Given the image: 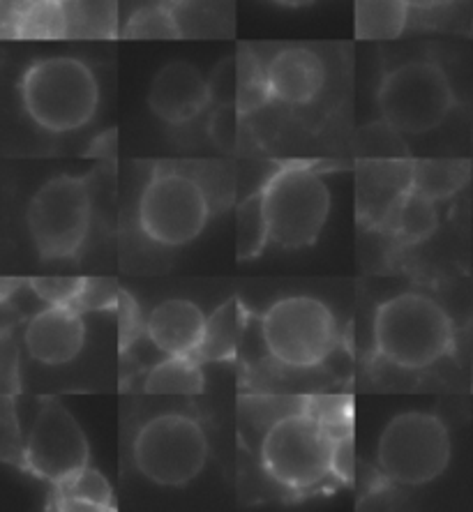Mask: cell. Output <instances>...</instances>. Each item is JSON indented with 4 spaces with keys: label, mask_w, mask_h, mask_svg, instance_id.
<instances>
[{
    "label": "cell",
    "mask_w": 473,
    "mask_h": 512,
    "mask_svg": "<svg viewBox=\"0 0 473 512\" xmlns=\"http://www.w3.org/2000/svg\"><path fill=\"white\" fill-rule=\"evenodd\" d=\"M7 28L17 40H63L70 37V14L58 0H17Z\"/></svg>",
    "instance_id": "obj_17"
},
{
    "label": "cell",
    "mask_w": 473,
    "mask_h": 512,
    "mask_svg": "<svg viewBox=\"0 0 473 512\" xmlns=\"http://www.w3.org/2000/svg\"><path fill=\"white\" fill-rule=\"evenodd\" d=\"M210 95L220 104H236L240 90V58H224L210 74Z\"/></svg>",
    "instance_id": "obj_27"
},
{
    "label": "cell",
    "mask_w": 473,
    "mask_h": 512,
    "mask_svg": "<svg viewBox=\"0 0 473 512\" xmlns=\"http://www.w3.org/2000/svg\"><path fill=\"white\" fill-rule=\"evenodd\" d=\"M455 330L448 312L425 293H400L374 314L379 356L402 370H425L453 351Z\"/></svg>",
    "instance_id": "obj_2"
},
{
    "label": "cell",
    "mask_w": 473,
    "mask_h": 512,
    "mask_svg": "<svg viewBox=\"0 0 473 512\" xmlns=\"http://www.w3.org/2000/svg\"><path fill=\"white\" fill-rule=\"evenodd\" d=\"M238 116H240V109L236 107V104H220L213 114V118H210V125H208L210 139H213L220 148L236 146Z\"/></svg>",
    "instance_id": "obj_28"
},
{
    "label": "cell",
    "mask_w": 473,
    "mask_h": 512,
    "mask_svg": "<svg viewBox=\"0 0 473 512\" xmlns=\"http://www.w3.org/2000/svg\"><path fill=\"white\" fill-rule=\"evenodd\" d=\"M349 446L317 413L300 411L275 420L261 441V464L277 485L307 492L340 469V453Z\"/></svg>",
    "instance_id": "obj_1"
},
{
    "label": "cell",
    "mask_w": 473,
    "mask_h": 512,
    "mask_svg": "<svg viewBox=\"0 0 473 512\" xmlns=\"http://www.w3.org/2000/svg\"><path fill=\"white\" fill-rule=\"evenodd\" d=\"M409 10V0H356V37L372 42L395 40L409 24Z\"/></svg>",
    "instance_id": "obj_19"
},
{
    "label": "cell",
    "mask_w": 473,
    "mask_h": 512,
    "mask_svg": "<svg viewBox=\"0 0 473 512\" xmlns=\"http://www.w3.org/2000/svg\"><path fill=\"white\" fill-rule=\"evenodd\" d=\"M261 340L268 356L277 363L307 370L333 353L337 323L324 300L312 296H289L277 300L261 316Z\"/></svg>",
    "instance_id": "obj_7"
},
{
    "label": "cell",
    "mask_w": 473,
    "mask_h": 512,
    "mask_svg": "<svg viewBox=\"0 0 473 512\" xmlns=\"http://www.w3.org/2000/svg\"><path fill=\"white\" fill-rule=\"evenodd\" d=\"M469 162L462 160H420L414 162V190L434 201L457 194L469 180Z\"/></svg>",
    "instance_id": "obj_23"
},
{
    "label": "cell",
    "mask_w": 473,
    "mask_h": 512,
    "mask_svg": "<svg viewBox=\"0 0 473 512\" xmlns=\"http://www.w3.org/2000/svg\"><path fill=\"white\" fill-rule=\"evenodd\" d=\"M86 323L74 305H47L28 321L24 342L33 360L65 365L84 349Z\"/></svg>",
    "instance_id": "obj_13"
},
{
    "label": "cell",
    "mask_w": 473,
    "mask_h": 512,
    "mask_svg": "<svg viewBox=\"0 0 473 512\" xmlns=\"http://www.w3.org/2000/svg\"><path fill=\"white\" fill-rule=\"evenodd\" d=\"M58 3H70V0H58Z\"/></svg>",
    "instance_id": "obj_35"
},
{
    "label": "cell",
    "mask_w": 473,
    "mask_h": 512,
    "mask_svg": "<svg viewBox=\"0 0 473 512\" xmlns=\"http://www.w3.org/2000/svg\"><path fill=\"white\" fill-rule=\"evenodd\" d=\"M54 485V499L58 510H114V492L111 485L104 480L102 473H97L90 466L70 473Z\"/></svg>",
    "instance_id": "obj_18"
},
{
    "label": "cell",
    "mask_w": 473,
    "mask_h": 512,
    "mask_svg": "<svg viewBox=\"0 0 473 512\" xmlns=\"http://www.w3.org/2000/svg\"><path fill=\"white\" fill-rule=\"evenodd\" d=\"M120 35L125 40H180L183 30H180L174 7L160 0V3L144 5L130 14Z\"/></svg>",
    "instance_id": "obj_25"
},
{
    "label": "cell",
    "mask_w": 473,
    "mask_h": 512,
    "mask_svg": "<svg viewBox=\"0 0 473 512\" xmlns=\"http://www.w3.org/2000/svg\"><path fill=\"white\" fill-rule=\"evenodd\" d=\"M120 300V291L109 280H86L84 293L77 300V310H104V307L116 305Z\"/></svg>",
    "instance_id": "obj_29"
},
{
    "label": "cell",
    "mask_w": 473,
    "mask_h": 512,
    "mask_svg": "<svg viewBox=\"0 0 473 512\" xmlns=\"http://www.w3.org/2000/svg\"><path fill=\"white\" fill-rule=\"evenodd\" d=\"M204 372L194 356H169L148 372V395H199L204 393Z\"/></svg>",
    "instance_id": "obj_21"
},
{
    "label": "cell",
    "mask_w": 473,
    "mask_h": 512,
    "mask_svg": "<svg viewBox=\"0 0 473 512\" xmlns=\"http://www.w3.org/2000/svg\"><path fill=\"white\" fill-rule=\"evenodd\" d=\"M409 190H414V162H363L358 173L360 217H367V222L372 224H388Z\"/></svg>",
    "instance_id": "obj_15"
},
{
    "label": "cell",
    "mask_w": 473,
    "mask_h": 512,
    "mask_svg": "<svg viewBox=\"0 0 473 512\" xmlns=\"http://www.w3.org/2000/svg\"><path fill=\"white\" fill-rule=\"evenodd\" d=\"M120 349H127V344H132L139 335V310L134 305V300L127 293L120 291Z\"/></svg>",
    "instance_id": "obj_30"
},
{
    "label": "cell",
    "mask_w": 473,
    "mask_h": 512,
    "mask_svg": "<svg viewBox=\"0 0 473 512\" xmlns=\"http://www.w3.org/2000/svg\"><path fill=\"white\" fill-rule=\"evenodd\" d=\"M453 443L448 427L434 413L404 411L379 436V469L393 483L420 487L448 469Z\"/></svg>",
    "instance_id": "obj_6"
},
{
    "label": "cell",
    "mask_w": 473,
    "mask_h": 512,
    "mask_svg": "<svg viewBox=\"0 0 473 512\" xmlns=\"http://www.w3.org/2000/svg\"><path fill=\"white\" fill-rule=\"evenodd\" d=\"M26 466L35 476L58 483L70 473L88 466V439L77 418L58 399H44L30 429Z\"/></svg>",
    "instance_id": "obj_11"
},
{
    "label": "cell",
    "mask_w": 473,
    "mask_h": 512,
    "mask_svg": "<svg viewBox=\"0 0 473 512\" xmlns=\"http://www.w3.org/2000/svg\"><path fill=\"white\" fill-rule=\"evenodd\" d=\"M86 280L81 277H35L30 280V289L42 303L47 305H74L84 293Z\"/></svg>",
    "instance_id": "obj_26"
},
{
    "label": "cell",
    "mask_w": 473,
    "mask_h": 512,
    "mask_svg": "<svg viewBox=\"0 0 473 512\" xmlns=\"http://www.w3.org/2000/svg\"><path fill=\"white\" fill-rule=\"evenodd\" d=\"M388 227L393 229L404 243H423V240L430 238L439 227L437 201L425 197V194H420L416 190H409L400 201V206L395 208Z\"/></svg>",
    "instance_id": "obj_22"
},
{
    "label": "cell",
    "mask_w": 473,
    "mask_h": 512,
    "mask_svg": "<svg viewBox=\"0 0 473 512\" xmlns=\"http://www.w3.org/2000/svg\"><path fill=\"white\" fill-rule=\"evenodd\" d=\"M270 243V227L261 192L247 197L236 210V259L252 261Z\"/></svg>",
    "instance_id": "obj_24"
},
{
    "label": "cell",
    "mask_w": 473,
    "mask_h": 512,
    "mask_svg": "<svg viewBox=\"0 0 473 512\" xmlns=\"http://www.w3.org/2000/svg\"><path fill=\"white\" fill-rule=\"evenodd\" d=\"M270 240L282 250H303L319 240L330 213V190L307 164H284L261 190Z\"/></svg>",
    "instance_id": "obj_4"
},
{
    "label": "cell",
    "mask_w": 473,
    "mask_h": 512,
    "mask_svg": "<svg viewBox=\"0 0 473 512\" xmlns=\"http://www.w3.org/2000/svg\"><path fill=\"white\" fill-rule=\"evenodd\" d=\"M469 97H471V100H469V107H471V116H473V88H471V95H469Z\"/></svg>",
    "instance_id": "obj_34"
},
{
    "label": "cell",
    "mask_w": 473,
    "mask_h": 512,
    "mask_svg": "<svg viewBox=\"0 0 473 512\" xmlns=\"http://www.w3.org/2000/svg\"><path fill=\"white\" fill-rule=\"evenodd\" d=\"M266 79L273 100L289 107H305L324 90L326 65L312 49L287 47L268 60Z\"/></svg>",
    "instance_id": "obj_14"
},
{
    "label": "cell",
    "mask_w": 473,
    "mask_h": 512,
    "mask_svg": "<svg viewBox=\"0 0 473 512\" xmlns=\"http://www.w3.org/2000/svg\"><path fill=\"white\" fill-rule=\"evenodd\" d=\"M384 123L400 134L420 137L444 123L455 107L448 74L430 60H409L381 79L377 93Z\"/></svg>",
    "instance_id": "obj_5"
},
{
    "label": "cell",
    "mask_w": 473,
    "mask_h": 512,
    "mask_svg": "<svg viewBox=\"0 0 473 512\" xmlns=\"http://www.w3.org/2000/svg\"><path fill=\"white\" fill-rule=\"evenodd\" d=\"M28 233L42 259H70L86 243L93 199L88 178L56 176L28 203Z\"/></svg>",
    "instance_id": "obj_9"
},
{
    "label": "cell",
    "mask_w": 473,
    "mask_h": 512,
    "mask_svg": "<svg viewBox=\"0 0 473 512\" xmlns=\"http://www.w3.org/2000/svg\"><path fill=\"white\" fill-rule=\"evenodd\" d=\"M240 333H243V307L238 298H231L208 316L204 342L197 358L201 360H231L238 353Z\"/></svg>",
    "instance_id": "obj_20"
},
{
    "label": "cell",
    "mask_w": 473,
    "mask_h": 512,
    "mask_svg": "<svg viewBox=\"0 0 473 512\" xmlns=\"http://www.w3.org/2000/svg\"><path fill=\"white\" fill-rule=\"evenodd\" d=\"M273 3L282 5V7H289V10H300V7L314 5V3H317V0H273Z\"/></svg>",
    "instance_id": "obj_32"
},
{
    "label": "cell",
    "mask_w": 473,
    "mask_h": 512,
    "mask_svg": "<svg viewBox=\"0 0 473 512\" xmlns=\"http://www.w3.org/2000/svg\"><path fill=\"white\" fill-rule=\"evenodd\" d=\"M213 100L208 79L187 60L162 65L148 88V107L167 125H185Z\"/></svg>",
    "instance_id": "obj_12"
},
{
    "label": "cell",
    "mask_w": 473,
    "mask_h": 512,
    "mask_svg": "<svg viewBox=\"0 0 473 512\" xmlns=\"http://www.w3.org/2000/svg\"><path fill=\"white\" fill-rule=\"evenodd\" d=\"M208 439L204 427L183 413H164L141 425L134 439V464L160 487H185L204 471Z\"/></svg>",
    "instance_id": "obj_8"
},
{
    "label": "cell",
    "mask_w": 473,
    "mask_h": 512,
    "mask_svg": "<svg viewBox=\"0 0 473 512\" xmlns=\"http://www.w3.org/2000/svg\"><path fill=\"white\" fill-rule=\"evenodd\" d=\"M210 217L206 190L187 173L155 171L139 199V227L157 245L183 247Z\"/></svg>",
    "instance_id": "obj_10"
},
{
    "label": "cell",
    "mask_w": 473,
    "mask_h": 512,
    "mask_svg": "<svg viewBox=\"0 0 473 512\" xmlns=\"http://www.w3.org/2000/svg\"><path fill=\"white\" fill-rule=\"evenodd\" d=\"M19 93L30 120L51 134L81 130L100 104L93 70L72 56L35 60L21 77Z\"/></svg>",
    "instance_id": "obj_3"
},
{
    "label": "cell",
    "mask_w": 473,
    "mask_h": 512,
    "mask_svg": "<svg viewBox=\"0 0 473 512\" xmlns=\"http://www.w3.org/2000/svg\"><path fill=\"white\" fill-rule=\"evenodd\" d=\"M450 3H453V0H409V5L414 7V10H420V12L441 10V7H446Z\"/></svg>",
    "instance_id": "obj_31"
},
{
    "label": "cell",
    "mask_w": 473,
    "mask_h": 512,
    "mask_svg": "<svg viewBox=\"0 0 473 512\" xmlns=\"http://www.w3.org/2000/svg\"><path fill=\"white\" fill-rule=\"evenodd\" d=\"M206 323L208 316L199 305L185 298H171L150 312L146 333L164 356H197Z\"/></svg>",
    "instance_id": "obj_16"
},
{
    "label": "cell",
    "mask_w": 473,
    "mask_h": 512,
    "mask_svg": "<svg viewBox=\"0 0 473 512\" xmlns=\"http://www.w3.org/2000/svg\"><path fill=\"white\" fill-rule=\"evenodd\" d=\"M162 3H167L171 7H183V5H190L192 0H162Z\"/></svg>",
    "instance_id": "obj_33"
}]
</instances>
